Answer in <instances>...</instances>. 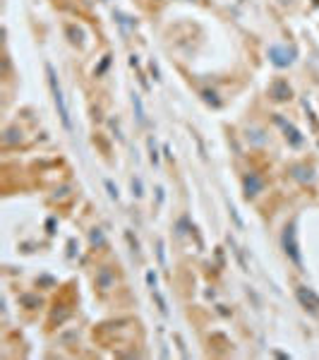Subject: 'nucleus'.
Segmentation results:
<instances>
[{
    "label": "nucleus",
    "instance_id": "nucleus-1",
    "mask_svg": "<svg viewBox=\"0 0 319 360\" xmlns=\"http://www.w3.org/2000/svg\"><path fill=\"white\" fill-rule=\"evenodd\" d=\"M46 75H48V84H51L53 98H55V106H58L60 120H63L65 130H72V123H70V113H67V106H65V96H63V89H60L58 77H55V70H53L51 63H46Z\"/></svg>",
    "mask_w": 319,
    "mask_h": 360
},
{
    "label": "nucleus",
    "instance_id": "nucleus-2",
    "mask_svg": "<svg viewBox=\"0 0 319 360\" xmlns=\"http://www.w3.org/2000/svg\"><path fill=\"white\" fill-rule=\"evenodd\" d=\"M283 250L286 255L293 259V262L300 267L303 264V257H300V248H297V235H295V224H290L286 231H283Z\"/></svg>",
    "mask_w": 319,
    "mask_h": 360
},
{
    "label": "nucleus",
    "instance_id": "nucleus-3",
    "mask_svg": "<svg viewBox=\"0 0 319 360\" xmlns=\"http://www.w3.org/2000/svg\"><path fill=\"white\" fill-rule=\"evenodd\" d=\"M293 55H295V53L286 51V48H281V46H271V48H269V58H271V63L278 65V68L290 65V63H293Z\"/></svg>",
    "mask_w": 319,
    "mask_h": 360
},
{
    "label": "nucleus",
    "instance_id": "nucleus-4",
    "mask_svg": "<svg viewBox=\"0 0 319 360\" xmlns=\"http://www.w3.org/2000/svg\"><path fill=\"white\" fill-rule=\"evenodd\" d=\"M297 300H300L310 312H319V295H314L310 288H297Z\"/></svg>",
    "mask_w": 319,
    "mask_h": 360
},
{
    "label": "nucleus",
    "instance_id": "nucleus-5",
    "mask_svg": "<svg viewBox=\"0 0 319 360\" xmlns=\"http://www.w3.org/2000/svg\"><path fill=\"white\" fill-rule=\"evenodd\" d=\"M269 91H271V96H274L276 101L290 98V87H288V82H283V79H276V82L269 87Z\"/></svg>",
    "mask_w": 319,
    "mask_h": 360
},
{
    "label": "nucleus",
    "instance_id": "nucleus-6",
    "mask_svg": "<svg viewBox=\"0 0 319 360\" xmlns=\"http://www.w3.org/2000/svg\"><path fill=\"white\" fill-rule=\"evenodd\" d=\"M262 188H264V183H262L260 175L250 173V175L245 178V190H247V195H257V192H262Z\"/></svg>",
    "mask_w": 319,
    "mask_h": 360
},
{
    "label": "nucleus",
    "instance_id": "nucleus-7",
    "mask_svg": "<svg viewBox=\"0 0 319 360\" xmlns=\"http://www.w3.org/2000/svg\"><path fill=\"white\" fill-rule=\"evenodd\" d=\"M132 104H134V111H137V118H139V123H147V118H144V106H142V98L134 94L132 96Z\"/></svg>",
    "mask_w": 319,
    "mask_h": 360
},
{
    "label": "nucleus",
    "instance_id": "nucleus-8",
    "mask_svg": "<svg viewBox=\"0 0 319 360\" xmlns=\"http://www.w3.org/2000/svg\"><path fill=\"white\" fill-rule=\"evenodd\" d=\"M281 125H283V130H286V135L290 137V142L295 144V147H297L300 142H303V139H300V135H297V130H295V128H290V125H286V123H281Z\"/></svg>",
    "mask_w": 319,
    "mask_h": 360
},
{
    "label": "nucleus",
    "instance_id": "nucleus-9",
    "mask_svg": "<svg viewBox=\"0 0 319 360\" xmlns=\"http://www.w3.org/2000/svg\"><path fill=\"white\" fill-rule=\"evenodd\" d=\"M154 298L158 300V308H161V312H164V315H168V308H166V300L161 298V293H158V291H154Z\"/></svg>",
    "mask_w": 319,
    "mask_h": 360
},
{
    "label": "nucleus",
    "instance_id": "nucleus-10",
    "mask_svg": "<svg viewBox=\"0 0 319 360\" xmlns=\"http://www.w3.org/2000/svg\"><path fill=\"white\" fill-rule=\"evenodd\" d=\"M147 284L151 286V291L156 288V274H154V271H149V274H147Z\"/></svg>",
    "mask_w": 319,
    "mask_h": 360
},
{
    "label": "nucleus",
    "instance_id": "nucleus-11",
    "mask_svg": "<svg viewBox=\"0 0 319 360\" xmlns=\"http://www.w3.org/2000/svg\"><path fill=\"white\" fill-rule=\"evenodd\" d=\"M106 188H108L111 197H115V199H118V188H113V183H111V180H106Z\"/></svg>",
    "mask_w": 319,
    "mask_h": 360
},
{
    "label": "nucleus",
    "instance_id": "nucleus-12",
    "mask_svg": "<svg viewBox=\"0 0 319 360\" xmlns=\"http://www.w3.org/2000/svg\"><path fill=\"white\" fill-rule=\"evenodd\" d=\"M132 190H134V195H137V197L142 195V183H139V180H137V178L132 180Z\"/></svg>",
    "mask_w": 319,
    "mask_h": 360
}]
</instances>
